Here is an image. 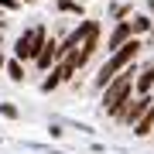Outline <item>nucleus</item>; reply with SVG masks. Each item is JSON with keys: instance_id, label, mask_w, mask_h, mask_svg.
<instances>
[{"instance_id": "1", "label": "nucleus", "mask_w": 154, "mask_h": 154, "mask_svg": "<svg viewBox=\"0 0 154 154\" xmlns=\"http://www.w3.org/2000/svg\"><path fill=\"white\" fill-rule=\"evenodd\" d=\"M45 41H48V28H45V24L24 28L21 34H17V41H14V55L21 58V62H34V58L41 55Z\"/></svg>"}, {"instance_id": "2", "label": "nucleus", "mask_w": 154, "mask_h": 154, "mask_svg": "<svg viewBox=\"0 0 154 154\" xmlns=\"http://www.w3.org/2000/svg\"><path fill=\"white\" fill-rule=\"evenodd\" d=\"M7 75H11V82H17V86L24 82V65H21V58H17V55L7 62Z\"/></svg>"}, {"instance_id": "3", "label": "nucleus", "mask_w": 154, "mask_h": 154, "mask_svg": "<svg viewBox=\"0 0 154 154\" xmlns=\"http://www.w3.org/2000/svg\"><path fill=\"white\" fill-rule=\"evenodd\" d=\"M0 113H4L7 120H17V116H21V113H17V106H14V103H0Z\"/></svg>"}, {"instance_id": "4", "label": "nucleus", "mask_w": 154, "mask_h": 154, "mask_svg": "<svg viewBox=\"0 0 154 154\" xmlns=\"http://www.w3.org/2000/svg\"><path fill=\"white\" fill-rule=\"evenodd\" d=\"M0 7H4V11H17V7H21V0H0Z\"/></svg>"}, {"instance_id": "5", "label": "nucleus", "mask_w": 154, "mask_h": 154, "mask_svg": "<svg viewBox=\"0 0 154 154\" xmlns=\"http://www.w3.org/2000/svg\"><path fill=\"white\" fill-rule=\"evenodd\" d=\"M0 69H7V58H4V55H0Z\"/></svg>"}]
</instances>
